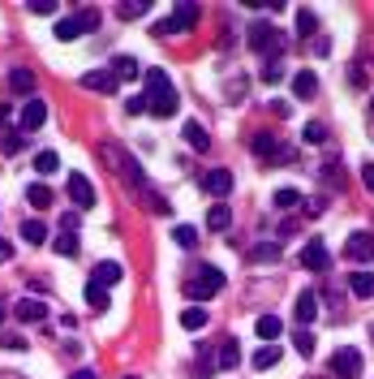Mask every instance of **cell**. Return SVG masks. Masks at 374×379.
Instances as JSON below:
<instances>
[{"label": "cell", "instance_id": "74e56055", "mask_svg": "<svg viewBox=\"0 0 374 379\" xmlns=\"http://www.w3.org/2000/svg\"><path fill=\"white\" fill-rule=\"evenodd\" d=\"M293 345H297V353H302V358H310V353H314V332H310V327H302V332L293 336Z\"/></svg>", "mask_w": 374, "mask_h": 379}, {"label": "cell", "instance_id": "ee69618b", "mask_svg": "<svg viewBox=\"0 0 374 379\" xmlns=\"http://www.w3.org/2000/svg\"><path fill=\"white\" fill-rule=\"evenodd\" d=\"M78 17H82V27H86V31L99 27V13H95V9H78Z\"/></svg>", "mask_w": 374, "mask_h": 379}, {"label": "cell", "instance_id": "5b68a950", "mask_svg": "<svg viewBox=\"0 0 374 379\" xmlns=\"http://www.w3.org/2000/svg\"><path fill=\"white\" fill-rule=\"evenodd\" d=\"M249 47H254V52H263V57L280 52V35H276V27H271V22H254V27H249Z\"/></svg>", "mask_w": 374, "mask_h": 379}, {"label": "cell", "instance_id": "7402d4cb", "mask_svg": "<svg viewBox=\"0 0 374 379\" xmlns=\"http://www.w3.org/2000/svg\"><path fill=\"white\" fill-rule=\"evenodd\" d=\"M318 91V78H314V73L310 69H302V73H293V95L297 99H310Z\"/></svg>", "mask_w": 374, "mask_h": 379}, {"label": "cell", "instance_id": "db71d44e", "mask_svg": "<svg viewBox=\"0 0 374 379\" xmlns=\"http://www.w3.org/2000/svg\"><path fill=\"white\" fill-rule=\"evenodd\" d=\"M125 379H138V375H125Z\"/></svg>", "mask_w": 374, "mask_h": 379}, {"label": "cell", "instance_id": "7c38bea8", "mask_svg": "<svg viewBox=\"0 0 374 379\" xmlns=\"http://www.w3.org/2000/svg\"><path fill=\"white\" fill-rule=\"evenodd\" d=\"M203 190H207V194H215V198L233 194V172H228V168H207V177H203Z\"/></svg>", "mask_w": 374, "mask_h": 379}, {"label": "cell", "instance_id": "5bb4252c", "mask_svg": "<svg viewBox=\"0 0 374 379\" xmlns=\"http://www.w3.org/2000/svg\"><path fill=\"white\" fill-rule=\"evenodd\" d=\"M254 332H258V341H267V345H276V341H280V332H284V319H280V315H258V323H254Z\"/></svg>", "mask_w": 374, "mask_h": 379}, {"label": "cell", "instance_id": "bcb514c9", "mask_svg": "<svg viewBox=\"0 0 374 379\" xmlns=\"http://www.w3.org/2000/svg\"><path fill=\"white\" fill-rule=\"evenodd\" d=\"M31 13H39V17H52V13H56V5H52V0H39V5H31Z\"/></svg>", "mask_w": 374, "mask_h": 379}, {"label": "cell", "instance_id": "1f68e13d", "mask_svg": "<svg viewBox=\"0 0 374 379\" xmlns=\"http://www.w3.org/2000/svg\"><path fill=\"white\" fill-rule=\"evenodd\" d=\"M254 366H258V371H271V366H280V345H263V349L254 353Z\"/></svg>", "mask_w": 374, "mask_h": 379}, {"label": "cell", "instance_id": "8fae6325", "mask_svg": "<svg viewBox=\"0 0 374 379\" xmlns=\"http://www.w3.org/2000/svg\"><path fill=\"white\" fill-rule=\"evenodd\" d=\"M254 156H258V160H288V151L280 147V138H276V134L258 130V134H254Z\"/></svg>", "mask_w": 374, "mask_h": 379}, {"label": "cell", "instance_id": "ba28073f", "mask_svg": "<svg viewBox=\"0 0 374 379\" xmlns=\"http://www.w3.org/2000/svg\"><path fill=\"white\" fill-rule=\"evenodd\" d=\"M69 198H73V207H78V211L95 207V186L86 181L82 172H69Z\"/></svg>", "mask_w": 374, "mask_h": 379}, {"label": "cell", "instance_id": "f1b7e54d", "mask_svg": "<svg viewBox=\"0 0 374 379\" xmlns=\"http://www.w3.org/2000/svg\"><path fill=\"white\" fill-rule=\"evenodd\" d=\"M86 306H91V311H108V306H112V297H108V289L91 281V285H86Z\"/></svg>", "mask_w": 374, "mask_h": 379}, {"label": "cell", "instance_id": "f35d334b", "mask_svg": "<svg viewBox=\"0 0 374 379\" xmlns=\"http://www.w3.org/2000/svg\"><path fill=\"white\" fill-rule=\"evenodd\" d=\"M0 147H5V156H17V151L26 147V134H22V130H17V134H5V142H0Z\"/></svg>", "mask_w": 374, "mask_h": 379}, {"label": "cell", "instance_id": "f907efd6", "mask_svg": "<svg viewBox=\"0 0 374 379\" xmlns=\"http://www.w3.org/2000/svg\"><path fill=\"white\" fill-rule=\"evenodd\" d=\"M0 379H26L22 371H0Z\"/></svg>", "mask_w": 374, "mask_h": 379}, {"label": "cell", "instance_id": "9c48e42d", "mask_svg": "<svg viewBox=\"0 0 374 379\" xmlns=\"http://www.w3.org/2000/svg\"><path fill=\"white\" fill-rule=\"evenodd\" d=\"M344 259H353V263H370L374 259V233H353L344 241Z\"/></svg>", "mask_w": 374, "mask_h": 379}, {"label": "cell", "instance_id": "603a6c76", "mask_svg": "<svg viewBox=\"0 0 374 379\" xmlns=\"http://www.w3.org/2000/svg\"><path fill=\"white\" fill-rule=\"evenodd\" d=\"M348 289L357 297H374V272H348Z\"/></svg>", "mask_w": 374, "mask_h": 379}, {"label": "cell", "instance_id": "8992f818", "mask_svg": "<svg viewBox=\"0 0 374 379\" xmlns=\"http://www.w3.org/2000/svg\"><path fill=\"white\" fill-rule=\"evenodd\" d=\"M104 160H108L120 177H130V181H138V186H142V168L130 160V151H120L116 142H104Z\"/></svg>", "mask_w": 374, "mask_h": 379}, {"label": "cell", "instance_id": "4dcf8cb0", "mask_svg": "<svg viewBox=\"0 0 374 379\" xmlns=\"http://www.w3.org/2000/svg\"><path fill=\"white\" fill-rule=\"evenodd\" d=\"M297 35H318V13L314 9H297Z\"/></svg>", "mask_w": 374, "mask_h": 379}, {"label": "cell", "instance_id": "f546056e", "mask_svg": "<svg viewBox=\"0 0 374 379\" xmlns=\"http://www.w3.org/2000/svg\"><path fill=\"white\" fill-rule=\"evenodd\" d=\"M185 142H189L194 151H207V147H211L207 130H203V125H198V121H185Z\"/></svg>", "mask_w": 374, "mask_h": 379}, {"label": "cell", "instance_id": "836d02e7", "mask_svg": "<svg viewBox=\"0 0 374 379\" xmlns=\"http://www.w3.org/2000/svg\"><path fill=\"white\" fill-rule=\"evenodd\" d=\"M302 142H310V147H322V142H327V125H322V121H306Z\"/></svg>", "mask_w": 374, "mask_h": 379}, {"label": "cell", "instance_id": "7bdbcfd3", "mask_svg": "<svg viewBox=\"0 0 374 379\" xmlns=\"http://www.w3.org/2000/svg\"><path fill=\"white\" fill-rule=\"evenodd\" d=\"M125 112H130V117H142V112H146V95H134L130 104H125Z\"/></svg>", "mask_w": 374, "mask_h": 379}, {"label": "cell", "instance_id": "7a4b0ae2", "mask_svg": "<svg viewBox=\"0 0 374 379\" xmlns=\"http://www.w3.org/2000/svg\"><path fill=\"white\" fill-rule=\"evenodd\" d=\"M219 289H224V272L219 267H198V276L185 281V297L189 302H211Z\"/></svg>", "mask_w": 374, "mask_h": 379}, {"label": "cell", "instance_id": "ac0fdd59", "mask_svg": "<svg viewBox=\"0 0 374 379\" xmlns=\"http://www.w3.org/2000/svg\"><path fill=\"white\" fill-rule=\"evenodd\" d=\"M82 35H86V27H82L78 13H69V17L56 22V39H61V43H73V39H82Z\"/></svg>", "mask_w": 374, "mask_h": 379}, {"label": "cell", "instance_id": "83f0119b", "mask_svg": "<svg viewBox=\"0 0 374 379\" xmlns=\"http://www.w3.org/2000/svg\"><path fill=\"white\" fill-rule=\"evenodd\" d=\"M181 327H185V332L207 327V306H185V311H181Z\"/></svg>", "mask_w": 374, "mask_h": 379}, {"label": "cell", "instance_id": "7dc6e473", "mask_svg": "<svg viewBox=\"0 0 374 379\" xmlns=\"http://www.w3.org/2000/svg\"><path fill=\"white\" fill-rule=\"evenodd\" d=\"M9 259H13V241L0 237V263H9Z\"/></svg>", "mask_w": 374, "mask_h": 379}, {"label": "cell", "instance_id": "277c9868", "mask_svg": "<svg viewBox=\"0 0 374 379\" xmlns=\"http://www.w3.org/2000/svg\"><path fill=\"white\" fill-rule=\"evenodd\" d=\"M332 375L336 379H361V353L353 345H340L332 353Z\"/></svg>", "mask_w": 374, "mask_h": 379}, {"label": "cell", "instance_id": "d6a6232c", "mask_svg": "<svg viewBox=\"0 0 374 379\" xmlns=\"http://www.w3.org/2000/svg\"><path fill=\"white\" fill-rule=\"evenodd\" d=\"M61 168V156H56V151H39V156H35V172L39 177H52Z\"/></svg>", "mask_w": 374, "mask_h": 379}, {"label": "cell", "instance_id": "4316f807", "mask_svg": "<svg viewBox=\"0 0 374 379\" xmlns=\"http://www.w3.org/2000/svg\"><path fill=\"white\" fill-rule=\"evenodd\" d=\"M52 250H56L61 259H73V255H78V250H82V241H78V233H69V229H65V233H61V237L52 241Z\"/></svg>", "mask_w": 374, "mask_h": 379}, {"label": "cell", "instance_id": "44dd1931", "mask_svg": "<svg viewBox=\"0 0 374 379\" xmlns=\"http://www.w3.org/2000/svg\"><path fill=\"white\" fill-rule=\"evenodd\" d=\"M138 73H142V65H138L134 57H116V61H112V78H116V82H130V78H138Z\"/></svg>", "mask_w": 374, "mask_h": 379}, {"label": "cell", "instance_id": "b9f144b4", "mask_svg": "<svg viewBox=\"0 0 374 379\" xmlns=\"http://www.w3.org/2000/svg\"><path fill=\"white\" fill-rule=\"evenodd\" d=\"M254 259H280V241H263L254 250Z\"/></svg>", "mask_w": 374, "mask_h": 379}, {"label": "cell", "instance_id": "cb8c5ba5", "mask_svg": "<svg viewBox=\"0 0 374 379\" xmlns=\"http://www.w3.org/2000/svg\"><path fill=\"white\" fill-rule=\"evenodd\" d=\"M228 224H233V207H228V203H215V207L207 211V229L219 233V229H228Z\"/></svg>", "mask_w": 374, "mask_h": 379}, {"label": "cell", "instance_id": "4fadbf2b", "mask_svg": "<svg viewBox=\"0 0 374 379\" xmlns=\"http://www.w3.org/2000/svg\"><path fill=\"white\" fill-rule=\"evenodd\" d=\"M82 87L86 91H104V95H116V78H112V69H91V73H82Z\"/></svg>", "mask_w": 374, "mask_h": 379}, {"label": "cell", "instance_id": "8d00e7d4", "mask_svg": "<svg viewBox=\"0 0 374 379\" xmlns=\"http://www.w3.org/2000/svg\"><path fill=\"white\" fill-rule=\"evenodd\" d=\"M146 9H151V5H146V0H138V5H134V0H125V5H116V17H125V22H134V17H142Z\"/></svg>", "mask_w": 374, "mask_h": 379}, {"label": "cell", "instance_id": "484cf974", "mask_svg": "<svg viewBox=\"0 0 374 379\" xmlns=\"http://www.w3.org/2000/svg\"><path fill=\"white\" fill-rule=\"evenodd\" d=\"M22 241H26V246H43L47 241V224L43 220H26V224H22Z\"/></svg>", "mask_w": 374, "mask_h": 379}, {"label": "cell", "instance_id": "e575fe53", "mask_svg": "<svg viewBox=\"0 0 374 379\" xmlns=\"http://www.w3.org/2000/svg\"><path fill=\"white\" fill-rule=\"evenodd\" d=\"M172 241H177L181 250H194L198 246V229L194 224H177V229H172Z\"/></svg>", "mask_w": 374, "mask_h": 379}, {"label": "cell", "instance_id": "30bf717a", "mask_svg": "<svg viewBox=\"0 0 374 379\" xmlns=\"http://www.w3.org/2000/svg\"><path fill=\"white\" fill-rule=\"evenodd\" d=\"M43 121H47V104H43L39 95H31V99H26V108H22V134H35Z\"/></svg>", "mask_w": 374, "mask_h": 379}, {"label": "cell", "instance_id": "52a82bcc", "mask_svg": "<svg viewBox=\"0 0 374 379\" xmlns=\"http://www.w3.org/2000/svg\"><path fill=\"white\" fill-rule=\"evenodd\" d=\"M302 267H306V272H327V267H332V255H327V246H322L318 237H310V241L302 246Z\"/></svg>", "mask_w": 374, "mask_h": 379}, {"label": "cell", "instance_id": "9a60e30c", "mask_svg": "<svg viewBox=\"0 0 374 379\" xmlns=\"http://www.w3.org/2000/svg\"><path fill=\"white\" fill-rule=\"evenodd\" d=\"M13 315H17L22 323H43V319H47V306H43V302H39V297H22Z\"/></svg>", "mask_w": 374, "mask_h": 379}, {"label": "cell", "instance_id": "d6986e66", "mask_svg": "<svg viewBox=\"0 0 374 379\" xmlns=\"http://www.w3.org/2000/svg\"><path fill=\"white\" fill-rule=\"evenodd\" d=\"M215 366H219V371H233V366H241V345H237V341H219Z\"/></svg>", "mask_w": 374, "mask_h": 379}, {"label": "cell", "instance_id": "d4e9b609", "mask_svg": "<svg viewBox=\"0 0 374 379\" xmlns=\"http://www.w3.org/2000/svg\"><path fill=\"white\" fill-rule=\"evenodd\" d=\"M26 203H31L35 211H43V207H52V190H47L43 181H31V190H26Z\"/></svg>", "mask_w": 374, "mask_h": 379}, {"label": "cell", "instance_id": "2e32d148", "mask_svg": "<svg viewBox=\"0 0 374 379\" xmlns=\"http://www.w3.org/2000/svg\"><path fill=\"white\" fill-rule=\"evenodd\" d=\"M293 315H297V323H314L318 319V293H297V306H293Z\"/></svg>", "mask_w": 374, "mask_h": 379}, {"label": "cell", "instance_id": "e0dca14e", "mask_svg": "<svg viewBox=\"0 0 374 379\" xmlns=\"http://www.w3.org/2000/svg\"><path fill=\"white\" fill-rule=\"evenodd\" d=\"M9 91L13 95H35V69H9Z\"/></svg>", "mask_w": 374, "mask_h": 379}, {"label": "cell", "instance_id": "681fc988", "mask_svg": "<svg viewBox=\"0 0 374 379\" xmlns=\"http://www.w3.org/2000/svg\"><path fill=\"white\" fill-rule=\"evenodd\" d=\"M9 117H13V108H9V104H0V125H5Z\"/></svg>", "mask_w": 374, "mask_h": 379}, {"label": "cell", "instance_id": "d590c367", "mask_svg": "<svg viewBox=\"0 0 374 379\" xmlns=\"http://www.w3.org/2000/svg\"><path fill=\"white\" fill-rule=\"evenodd\" d=\"M297 203H302V194H297L293 186H280V190H276V211H293Z\"/></svg>", "mask_w": 374, "mask_h": 379}, {"label": "cell", "instance_id": "816d5d0a", "mask_svg": "<svg viewBox=\"0 0 374 379\" xmlns=\"http://www.w3.org/2000/svg\"><path fill=\"white\" fill-rule=\"evenodd\" d=\"M5 315H9V311H5V306H0V323H5Z\"/></svg>", "mask_w": 374, "mask_h": 379}, {"label": "cell", "instance_id": "3957f363", "mask_svg": "<svg viewBox=\"0 0 374 379\" xmlns=\"http://www.w3.org/2000/svg\"><path fill=\"white\" fill-rule=\"evenodd\" d=\"M198 27V5H177L172 9V17H164L155 35H181V31H194Z\"/></svg>", "mask_w": 374, "mask_h": 379}, {"label": "cell", "instance_id": "c3c4849f", "mask_svg": "<svg viewBox=\"0 0 374 379\" xmlns=\"http://www.w3.org/2000/svg\"><path fill=\"white\" fill-rule=\"evenodd\" d=\"M69 379H99V375H95V371H91V366H78V371H73V375H69Z\"/></svg>", "mask_w": 374, "mask_h": 379}, {"label": "cell", "instance_id": "ab89813d", "mask_svg": "<svg viewBox=\"0 0 374 379\" xmlns=\"http://www.w3.org/2000/svg\"><path fill=\"white\" fill-rule=\"evenodd\" d=\"M0 345L13 349V353H22V349H26V336H22V332H5V336H0Z\"/></svg>", "mask_w": 374, "mask_h": 379}, {"label": "cell", "instance_id": "6da1fadb", "mask_svg": "<svg viewBox=\"0 0 374 379\" xmlns=\"http://www.w3.org/2000/svg\"><path fill=\"white\" fill-rule=\"evenodd\" d=\"M142 78H146V112L151 117H172L181 108V95L168 82L164 69H142Z\"/></svg>", "mask_w": 374, "mask_h": 379}, {"label": "cell", "instance_id": "60d3db41", "mask_svg": "<svg viewBox=\"0 0 374 379\" xmlns=\"http://www.w3.org/2000/svg\"><path fill=\"white\" fill-rule=\"evenodd\" d=\"M284 78V65H276V61H267V69H263V82H271V87H276Z\"/></svg>", "mask_w": 374, "mask_h": 379}, {"label": "cell", "instance_id": "f5cc1de1", "mask_svg": "<svg viewBox=\"0 0 374 379\" xmlns=\"http://www.w3.org/2000/svg\"><path fill=\"white\" fill-rule=\"evenodd\" d=\"M370 341H374V323H370Z\"/></svg>", "mask_w": 374, "mask_h": 379}, {"label": "cell", "instance_id": "f6af8a7d", "mask_svg": "<svg viewBox=\"0 0 374 379\" xmlns=\"http://www.w3.org/2000/svg\"><path fill=\"white\" fill-rule=\"evenodd\" d=\"M361 181H366V190L374 194V160H366V164H361Z\"/></svg>", "mask_w": 374, "mask_h": 379}, {"label": "cell", "instance_id": "ffe728a7", "mask_svg": "<svg viewBox=\"0 0 374 379\" xmlns=\"http://www.w3.org/2000/svg\"><path fill=\"white\" fill-rule=\"evenodd\" d=\"M120 276H125V267L108 259V263H95V276H91V281H95V285H104V289H108V285H116V281H120Z\"/></svg>", "mask_w": 374, "mask_h": 379}]
</instances>
